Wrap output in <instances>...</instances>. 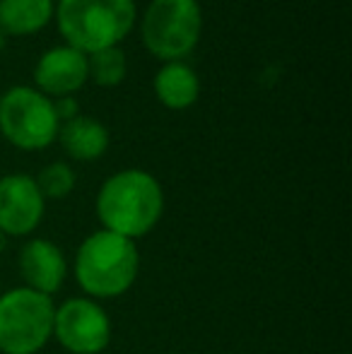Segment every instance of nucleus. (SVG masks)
<instances>
[{
    "label": "nucleus",
    "instance_id": "nucleus-1",
    "mask_svg": "<svg viewBox=\"0 0 352 354\" xmlns=\"http://www.w3.org/2000/svg\"><path fill=\"white\" fill-rule=\"evenodd\" d=\"M165 212V191L152 174L123 169L109 176L97 193V217L106 232L140 239L157 227Z\"/></svg>",
    "mask_w": 352,
    "mask_h": 354
},
{
    "label": "nucleus",
    "instance_id": "nucleus-13",
    "mask_svg": "<svg viewBox=\"0 0 352 354\" xmlns=\"http://www.w3.org/2000/svg\"><path fill=\"white\" fill-rule=\"evenodd\" d=\"M53 0H0V29L5 37H32L53 19Z\"/></svg>",
    "mask_w": 352,
    "mask_h": 354
},
{
    "label": "nucleus",
    "instance_id": "nucleus-18",
    "mask_svg": "<svg viewBox=\"0 0 352 354\" xmlns=\"http://www.w3.org/2000/svg\"><path fill=\"white\" fill-rule=\"evenodd\" d=\"M5 243H8V236H5V234L0 232V251H3V248H5Z\"/></svg>",
    "mask_w": 352,
    "mask_h": 354
},
{
    "label": "nucleus",
    "instance_id": "nucleus-7",
    "mask_svg": "<svg viewBox=\"0 0 352 354\" xmlns=\"http://www.w3.org/2000/svg\"><path fill=\"white\" fill-rule=\"evenodd\" d=\"M53 337L71 354H102L111 342V321L94 299H68L53 313Z\"/></svg>",
    "mask_w": 352,
    "mask_h": 354
},
{
    "label": "nucleus",
    "instance_id": "nucleus-16",
    "mask_svg": "<svg viewBox=\"0 0 352 354\" xmlns=\"http://www.w3.org/2000/svg\"><path fill=\"white\" fill-rule=\"evenodd\" d=\"M53 109H56V116L58 121H71V118L80 116V106H77V99L75 97H61L53 102Z\"/></svg>",
    "mask_w": 352,
    "mask_h": 354
},
{
    "label": "nucleus",
    "instance_id": "nucleus-15",
    "mask_svg": "<svg viewBox=\"0 0 352 354\" xmlns=\"http://www.w3.org/2000/svg\"><path fill=\"white\" fill-rule=\"evenodd\" d=\"M34 181H37L44 201H46V198L61 201V198L71 196L73 188H75V171H73L66 162H53V164H48V167H44Z\"/></svg>",
    "mask_w": 352,
    "mask_h": 354
},
{
    "label": "nucleus",
    "instance_id": "nucleus-4",
    "mask_svg": "<svg viewBox=\"0 0 352 354\" xmlns=\"http://www.w3.org/2000/svg\"><path fill=\"white\" fill-rule=\"evenodd\" d=\"M51 297L27 287H15L0 297V352L37 354L53 337Z\"/></svg>",
    "mask_w": 352,
    "mask_h": 354
},
{
    "label": "nucleus",
    "instance_id": "nucleus-14",
    "mask_svg": "<svg viewBox=\"0 0 352 354\" xmlns=\"http://www.w3.org/2000/svg\"><path fill=\"white\" fill-rule=\"evenodd\" d=\"M126 53L118 46L102 48V51H94L87 56V73L89 80L99 87H116L126 80Z\"/></svg>",
    "mask_w": 352,
    "mask_h": 354
},
{
    "label": "nucleus",
    "instance_id": "nucleus-17",
    "mask_svg": "<svg viewBox=\"0 0 352 354\" xmlns=\"http://www.w3.org/2000/svg\"><path fill=\"white\" fill-rule=\"evenodd\" d=\"M5 44H8V37H5V32H3V29H0V53H3Z\"/></svg>",
    "mask_w": 352,
    "mask_h": 354
},
{
    "label": "nucleus",
    "instance_id": "nucleus-6",
    "mask_svg": "<svg viewBox=\"0 0 352 354\" xmlns=\"http://www.w3.org/2000/svg\"><path fill=\"white\" fill-rule=\"evenodd\" d=\"M61 121L53 99L34 87H10L0 97V133L10 145L24 152L48 147L58 138Z\"/></svg>",
    "mask_w": 352,
    "mask_h": 354
},
{
    "label": "nucleus",
    "instance_id": "nucleus-5",
    "mask_svg": "<svg viewBox=\"0 0 352 354\" xmlns=\"http://www.w3.org/2000/svg\"><path fill=\"white\" fill-rule=\"evenodd\" d=\"M203 32L198 0H152L140 22L145 48L160 61H183Z\"/></svg>",
    "mask_w": 352,
    "mask_h": 354
},
{
    "label": "nucleus",
    "instance_id": "nucleus-9",
    "mask_svg": "<svg viewBox=\"0 0 352 354\" xmlns=\"http://www.w3.org/2000/svg\"><path fill=\"white\" fill-rule=\"evenodd\" d=\"M89 80L87 56L73 46H53L39 58L34 68V82L41 94L48 99L73 97L77 89H82Z\"/></svg>",
    "mask_w": 352,
    "mask_h": 354
},
{
    "label": "nucleus",
    "instance_id": "nucleus-12",
    "mask_svg": "<svg viewBox=\"0 0 352 354\" xmlns=\"http://www.w3.org/2000/svg\"><path fill=\"white\" fill-rule=\"evenodd\" d=\"M155 94L167 109L183 111L198 102L201 82L191 66L183 61H172L155 75Z\"/></svg>",
    "mask_w": 352,
    "mask_h": 354
},
{
    "label": "nucleus",
    "instance_id": "nucleus-10",
    "mask_svg": "<svg viewBox=\"0 0 352 354\" xmlns=\"http://www.w3.org/2000/svg\"><path fill=\"white\" fill-rule=\"evenodd\" d=\"M19 275L22 287L34 289L39 294H56L63 287L68 275V266L63 251L48 239H32L19 251Z\"/></svg>",
    "mask_w": 352,
    "mask_h": 354
},
{
    "label": "nucleus",
    "instance_id": "nucleus-2",
    "mask_svg": "<svg viewBox=\"0 0 352 354\" xmlns=\"http://www.w3.org/2000/svg\"><path fill=\"white\" fill-rule=\"evenodd\" d=\"M140 272V253L133 239L113 232H94L75 253V280L92 299L126 294Z\"/></svg>",
    "mask_w": 352,
    "mask_h": 354
},
{
    "label": "nucleus",
    "instance_id": "nucleus-11",
    "mask_svg": "<svg viewBox=\"0 0 352 354\" xmlns=\"http://www.w3.org/2000/svg\"><path fill=\"white\" fill-rule=\"evenodd\" d=\"M63 149L77 162H94L109 149V131L92 116H75L58 128Z\"/></svg>",
    "mask_w": 352,
    "mask_h": 354
},
{
    "label": "nucleus",
    "instance_id": "nucleus-3",
    "mask_svg": "<svg viewBox=\"0 0 352 354\" xmlns=\"http://www.w3.org/2000/svg\"><path fill=\"white\" fill-rule=\"evenodd\" d=\"M53 17L68 46L89 56L118 46L136 27L138 10L136 0H58Z\"/></svg>",
    "mask_w": 352,
    "mask_h": 354
},
{
    "label": "nucleus",
    "instance_id": "nucleus-8",
    "mask_svg": "<svg viewBox=\"0 0 352 354\" xmlns=\"http://www.w3.org/2000/svg\"><path fill=\"white\" fill-rule=\"evenodd\" d=\"M46 201L34 176L8 174L0 178V232L5 236H27L41 224Z\"/></svg>",
    "mask_w": 352,
    "mask_h": 354
}]
</instances>
